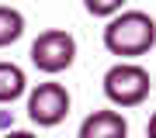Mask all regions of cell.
I'll use <instances>...</instances> for the list:
<instances>
[{"mask_svg": "<svg viewBox=\"0 0 156 138\" xmlns=\"http://www.w3.org/2000/svg\"><path fill=\"white\" fill-rule=\"evenodd\" d=\"M104 49L118 55V62H135L156 49V17L146 11H122L101 31Z\"/></svg>", "mask_w": 156, "mask_h": 138, "instance_id": "1", "label": "cell"}, {"mask_svg": "<svg viewBox=\"0 0 156 138\" xmlns=\"http://www.w3.org/2000/svg\"><path fill=\"white\" fill-rule=\"evenodd\" d=\"M101 83H104V97H108V104L115 110L139 107L153 93V76H149L146 66H139V62H115V66L104 72Z\"/></svg>", "mask_w": 156, "mask_h": 138, "instance_id": "2", "label": "cell"}, {"mask_svg": "<svg viewBox=\"0 0 156 138\" xmlns=\"http://www.w3.org/2000/svg\"><path fill=\"white\" fill-rule=\"evenodd\" d=\"M31 66L45 76H59L76 62V38L66 28H45L31 42Z\"/></svg>", "mask_w": 156, "mask_h": 138, "instance_id": "3", "label": "cell"}, {"mask_svg": "<svg viewBox=\"0 0 156 138\" xmlns=\"http://www.w3.org/2000/svg\"><path fill=\"white\" fill-rule=\"evenodd\" d=\"M69 107H73L69 90L62 86V83H56V79H45V83L28 90V117H31V124H38V128L62 124L66 114H69Z\"/></svg>", "mask_w": 156, "mask_h": 138, "instance_id": "4", "label": "cell"}, {"mask_svg": "<svg viewBox=\"0 0 156 138\" xmlns=\"http://www.w3.org/2000/svg\"><path fill=\"white\" fill-rule=\"evenodd\" d=\"M76 138H128V121L122 110L115 107H104V110H94L80 121V131Z\"/></svg>", "mask_w": 156, "mask_h": 138, "instance_id": "5", "label": "cell"}, {"mask_svg": "<svg viewBox=\"0 0 156 138\" xmlns=\"http://www.w3.org/2000/svg\"><path fill=\"white\" fill-rule=\"evenodd\" d=\"M28 93V76L17 62H4L0 59V104H14Z\"/></svg>", "mask_w": 156, "mask_h": 138, "instance_id": "6", "label": "cell"}, {"mask_svg": "<svg viewBox=\"0 0 156 138\" xmlns=\"http://www.w3.org/2000/svg\"><path fill=\"white\" fill-rule=\"evenodd\" d=\"M21 35H24V14L17 11V7L0 4V49L14 45Z\"/></svg>", "mask_w": 156, "mask_h": 138, "instance_id": "7", "label": "cell"}, {"mask_svg": "<svg viewBox=\"0 0 156 138\" xmlns=\"http://www.w3.org/2000/svg\"><path fill=\"white\" fill-rule=\"evenodd\" d=\"M83 11L90 17H108V21H111L115 14L125 11V0H83Z\"/></svg>", "mask_w": 156, "mask_h": 138, "instance_id": "8", "label": "cell"}, {"mask_svg": "<svg viewBox=\"0 0 156 138\" xmlns=\"http://www.w3.org/2000/svg\"><path fill=\"white\" fill-rule=\"evenodd\" d=\"M0 138H38V135H35V131H4Z\"/></svg>", "mask_w": 156, "mask_h": 138, "instance_id": "9", "label": "cell"}, {"mask_svg": "<svg viewBox=\"0 0 156 138\" xmlns=\"http://www.w3.org/2000/svg\"><path fill=\"white\" fill-rule=\"evenodd\" d=\"M146 138H156V110H153V117H149V124H146Z\"/></svg>", "mask_w": 156, "mask_h": 138, "instance_id": "10", "label": "cell"}]
</instances>
